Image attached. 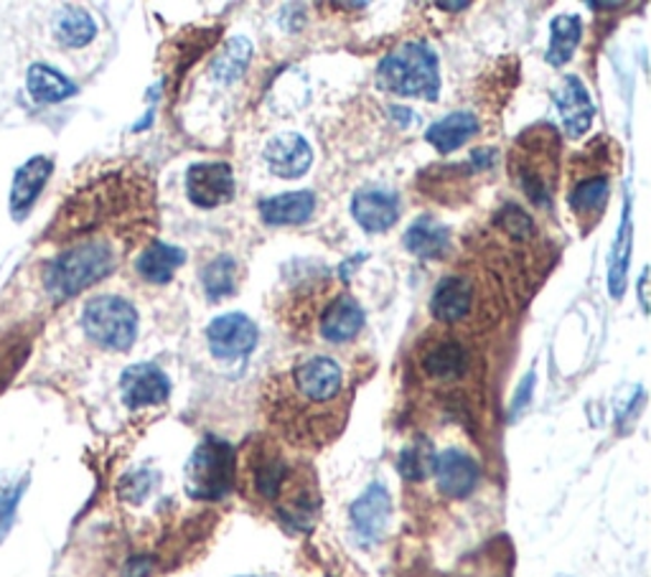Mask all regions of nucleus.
Returning <instances> with one entry per match:
<instances>
[{"mask_svg":"<svg viewBox=\"0 0 651 577\" xmlns=\"http://www.w3.org/2000/svg\"><path fill=\"white\" fill-rule=\"evenodd\" d=\"M54 36L66 49H82L97 36V23L85 8H64L54 19Z\"/></svg>","mask_w":651,"mask_h":577,"instance_id":"29","label":"nucleus"},{"mask_svg":"<svg viewBox=\"0 0 651 577\" xmlns=\"http://www.w3.org/2000/svg\"><path fill=\"white\" fill-rule=\"evenodd\" d=\"M417 372L438 387H458L473 372V349L461 331H430L417 346Z\"/></svg>","mask_w":651,"mask_h":577,"instance_id":"8","label":"nucleus"},{"mask_svg":"<svg viewBox=\"0 0 651 577\" xmlns=\"http://www.w3.org/2000/svg\"><path fill=\"white\" fill-rule=\"evenodd\" d=\"M118 265V253H115L110 242L105 239H87L79 242L54 257L46 267V290L56 300H70L95 282L105 280L107 275Z\"/></svg>","mask_w":651,"mask_h":577,"instance_id":"5","label":"nucleus"},{"mask_svg":"<svg viewBox=\"0 0 651 577\" xmlns=\"http://www.w3.org/2000/svg\"><path fill=\"white\" fill-rule=\"evenodd\" d=\"M631 247H633V222L629 212V196H626L621 227L611 247V263H608V290H611V296L616 300H619L626 290V273H629Z\"/></svg>","mask_w":651,"mask_h":577,"instance_id":"27","label":"nucleus"},{"mask_svg":"<svg viewBox=\"0 0 651 577\" xmlns=\"http://www.w3.org/2000/svg\"><path fill=\"white\" fill-rule=\"evenodd\" d=\"M354 222L370 234L387 232L399 220V202L392 191L385 189H362L352 199Z\"/></svg>","mask_w":651,"mask_h":577,"instance_id":"21","label":"nucleus"},{"mask_svg":"<svg viewBox=\"0 0 651 577\" xmlns=\"http://www.w3.org/2000/svg\"><path fill=\"white\" fill-rule=\"evenodd\" d=\"M647 280H649V270L641 273V278H639V300H641V308H644V313H649V300H647Z\"/></svg>","mask_w":651,"mask_h":577,"instance_id":"37","label":"nucleus"},{"mask_svg":"<svg viewBox=\"0 0 651 577\" xmlns=\"http://www.w3.org/2000/svg\"><path fill=\"white\" fill-rule=\"evenodd\" d=\"M120 395L125 407L130 409L163 405L171 395V382L153 362L132 364L120 376Z\"/></svg>","mask_w":651,"mask_h":577,"instance_id":"15","label":"nucleus"},{"mask_svg":"<svg viewBox=\"0 0 651 577\" xmlns=\"http://www.w3.org/2000/svg\"><path fill=\"white\" fill-rule=\"evenodd\" d=\"M377 87L397 97L430 99L433 103L440 92L438 56L420 41L403 44L380 62Z\"/></svg>","mask_w":651,"mask_h":577,"instance_id":"6","label":"nucleus"},{"mask_svg":"<svg viewBox=\"0 0 651 577\" xmlns=\"http://www.w3.org/2000/svg\"><path fill=\"white\" fill-rule=\"evenodd\" d=\"M267 415L296 446H326L344 430L349 392L331 356L300 359L267 387Z\"/></svg>","mask_w":651,"mask_h":577,"instance_id":"1","label":"nucleus"},{"mask_svg":"<svg viewBox=\"0 0 651 577\" xmlns=\"http://www.w3.org/2000/svg\"><path fill=\"white\" fill-rule=\"evenodd\" d=\"M532 389H534V372H530L527 376H524L522 384L514 392L512 409H509V417H512V420H520V417L524 415V409L530 407V403H532Z\"/></svg>","mask_w":651,"mask_h":577,"instance_id":"35","label":"nucleus"},{"mask_svg":"<svg viewBox=\"0 0 651 577\" xmlns=\"http://www.w3.org/2000/svg\"><path fill=\"white\" fill-rule=\"evenodd\" d=\"M257 339V325L245 313H224L216 316L212 323L206 325V344L214 359L220 362H237L255 351Z\"/></svg>","mask_w":651,"mask_h":577,"instance_id":"12","label":"nucleus"},{"mask_svg":"<svg viewBox=\"0 0 651 577\" xmlns=\"http://www.w3.org/2000/svg\"><path fill=\"white\" fill-rule=\"evenodd\" d=\"M265 163L278 179H300L313 163V150L298 132H282L265 146Z\"/></svg>","mask_w":651,"mask_h":577,"instance_id":"19","label":"nucleus"},{"mask_svg":"<svg viewBox=\"0 0 651 577\" xmlns=\"http://www.w3.org/2000/svg\"><path fill=\"white\" fill-rule=\"evenodd\" d=\"M148 570H150L148 559H132V563L128 565V575L125 577H146Z\"/></svg>","mask_w":651,"mask_h":577,"instance_id":"36","label":"nucleus"},{"mask_svg":"<svg viewBox=\"0 0 651 577\" xmlns=\"http://www.w3.org/2000/svg\"><path fill=\"white\" fill-rule=\"evenodd\" d=\"M561 577H567V575H561Z\"/></svg>","mask_w":651,"mask_h":577,"instance_id":"39","label":"nucleus"},{"mask_svg":"<svg viewBox=\"0 0 651 577\" xmlns=\"http://www.w3.org/2000/svg\"><path fill=\"white\" fill-rule=\"evenodd\" d=\"M29 95L41 105H56L77 95V85L49 64H33L26 74Z\"/></svg>","mask_w":651,"mask_h":577,"instance_id":"26","label":"nucleus"},{"mask_svg":"<svg viewBox=\"0 0 651 577\" xmlns=\"http://www.w3.org/2000/svg\"><path fill=\"white\" fill-rule=\"evenodd\" d=\"M364 329V311L359 300L349 292H339L329 300V306L321 311L319 331L329 344H346L356 339Z\"/></svg>","mask_w":651,"mask_h":577,"instance_id":"20","label":"nucleus"},{"mask_svg":"<svg viewBox=\"0 0 651 577\" xmlns=\"http://www.w3.org/2000/svg\"><path fill=\"white\" fill-rule=\"evenodd\" d=\"M553 99L561 113V122L567 138H583L590 130L593 117H596V105H593L588 87L578 77L567 74L561 85L553 89Z\"/></svg>","mask_w":651,"mask_h":577,"instance_id":"17","label":"nucleus"},{"mask_svg":"<svg viewBox=\"0 0 651 577\" xmlns=\"http://www.w3.org/2000/svg\"><path fill=\"white\" fill-rule=\"evenodd\" d=\"M557 165H561V138L553 122L532 125L516 138L509 153V171L514 183L540 209L553 206Z\"/></svg>","mask_w":651,"mask_h":577,"instance_id":"4","label":"nucleus"},{"mask_svg":"<svg viewBox=\"0 0 651 577\" xmlns=\"http://www.w3.org/2000/svg\"><path fill=\"white\" fill-rule=\"evenodd\" d=\"M616 161H619V148L604 136L567 161V209L580 234L596 229L604 220Z\"/></svg>","mask_w":651,"mask_h":577,"instance_id":"2","label":"nucleus"},{"mask_svg":"<svg viewBox=\"0 0 651 577\" xmlns=\"http://www.w3.org/2000/svg\"><path fill=\"white\" fill-rule=\"evenodd\" d=\"M260 220L273 227H290V224H303L311 220L316 209V196L311 191H290L260 202Z\"/></svg>","mask_w":651,"mask_h":577,"instance_id":"23","label":"nucleus"},{"mask_svg":"<svg viewBox=\"0 0 651 577\" xmlns=\"http://www.w3.org/2000/svg\"><path fill=\"white\" fill-rule=\"evenodd\" d=\"M186 196L199 209L230 204L235 196V175L230 163H194L186 171Z\"/></svg>","mask_w":651,"mask_h":577,"instance_id":"14","label":"nucleus"},{"mask_svg":"<svg viewBox=\"0 0 651 577\" xmlns=\"http://www.w3.org/2000/svg\"><path fill=\"white\" fill-rule=\"evenodd\" d=\"M319 489L311 473H306L303 466H298L290 471L286 487H282L278 501H275V512L282 526L294 532H308L316 524L319 516Z\"/></svg>","mask_w":651,"mask_h":577,"instance_id":"11","label":"nucleus"},{"mask_svg":"<svg viewBox=\"0 0 651 577\" xmlns=\"http://www.w3.org/2000/svg\"><path fill=\"white\" fill-rule=\"evenodd\" d=\"M249 58H253V44L245 36H232L220 54L212 62V79L216 85H235L247 72Z\"/></svg>","mask_w":651,"mask_h":577,"instance_id":"28","label":"nucleus"},{"mask_svg":"<svg viewBox=\"0 0 651 577\" xmlns=\"http://www.w3.org/2000/svg\"><path fill=\"white\" fill-rule=\"evenodd\" d=\"M237 282H239V265L235 257L230 255L214 257V260L206 263V267L202 270V286L209 300L230 298L232 292L237 290Z\"/></svg>","mask_w":651,"mask_h":577,"instance_id":"31","label":"nucleus"},{"mask_svg":"<svg viewBox=\"0 0 651 577\" xmlns=\"http://www.w3.org/2000/svg\"><path fill=\"white\" fill-rule=\"evenodd\" d=\"M583 23L578 15H555L549 23V46L547 62L553 66H563L570 62V56L580 44Z\"/></svg>","mask_w":651,"mask_h":577,"instance_id":"30","label":"nucleus"},{"mask_svg":"<svg viewBox=\"0 0 651 577\" xmlns=\"http://www.w3.org/2000/svg\"><path fill=\"white\" fill-rule=\"evenodd\" d=\"M433 463H436V453H433V446L428 440H415L413 446H407L403 453H399L397 471L405 481H423L433 473Z\"/></svg>","mask_w":651,"mask_h":577,"instance_id":"33","label":"nucleus"},{"mask_svg":"<svg viewBox=\"0 0 651 577\" xmlns=\"http://www.w3.org/2000/svg\"><path fill=\"white\" fill-rule=\"evenodd\" d=\"M479 132V120L473 113H453L444 117V120L433 122L425 140L438 150L440 156H450L453 150L469 143V140Z\"/></svg>","mask_w":651,"mask_h":577,"instance_id":"25","label":"nucleus"},{"mask_svg":"<svg viewBox=\"0 0 651 577\" xmlns=\"http://www.w3.org/2000/svg\"><path fill=\"white\" fill-rule=\"evenodd\" d=\"M403 245L420 260H444L450 249V229L436 216L423 214L407 227Z\"/></svg>","mask_w":651,"mask_h":577,"instance_id":"22","label":"nucleus"},{"mask_svg":"<svg viewBox=\"0 0 651 577\" xmlns=\"http://www.w3.org/2000/svg\"><path fill=\"white\" fill-rule=\"evenodd\" d=\"M237 481V456L227 440L206 435L183 468V487L196 501H220Z\"/></svg>","mask_w":651,"mask_h":577,"instance_id":"7","label":"nucleus"},{"mask_svg":"<svg viewBox=\"0 0 651 577\" xmlns=\"http://www.w3.org/2000/svg\"><path fill=\"white\" fill-rule=\"evenodd\" d=\"M392 516V496L385 483L374 481L362 491L352 509H349V520H352L354 537L362 547H374L377 542L385 539L387 526Z\"/></svg>","mask_w":651,"mask_h":577,"instance_id":"13","label":"nucleus"},{"mask_svg":"<svg viewBox=\"0 0 651 577\" xmlns=\"http://www.w3.org/2000/svg\"><path fill=\"white\" fill-rule=\"evenodd\" d=\"M153 483H156L153 473L136 471V473L125 476V481L120 483V496L132 501V504H138V501H143L148 496V491L153 489Z\"/></svg>","mask_w":651,"mask_h":577,"instance_id":"34","label":"nucleus"},{"mask_svg":"<svg viewBox=\"0 0 651 577\" xmlns=\"http://www.w3.org/2000/svg\"><path fill=\"white\" fill-rule=\"evenodd\" d=\"M87 339L107 351H128L138 336V311L120 296L92 298L82 313Z\"/></svg>","mask_w":651,"mask_h":577,"instance_id":"10","label":"nucleus"},{"mask_svg":"<svg viewBox=\"0 0 651 577\" xmlns=\"http://www.w3.org/2000/svg\"><path fill=\"white\" fill-rule=\"evenodd\" d=\"M29 489V473L0 471V542L11 534L23 491Z\"/></svg>","mask_w":651,"mask_h":577,"instance_id":"32","label":"nucleus"},{"mask_svg":"<svg viewBox=\"0 0 651 577\" xmlns=\"http://www.w3.org/2000/svg\"><path fill=\"white\" fill-rule=\"evenodd\" d=\"M433 476H436L438 491L446 499H469L473 489L479 487L481 468L469 453L458 448H448L444 453H436L433 463Z\"/></svg>","mask_w":651,"mask_h":577,"instance_id":"16","label":"nucleus"},{"mask_svg":"<svg viewBox=\"0 0 651 577\" xmlns=\"http://www.w3.org/2000/svg\"><path fill=\"white\" fill-rule=\"evenodd\" d=\"M294 468L288 466L280 448L267 438H255L249 442L242 461H237V481L242 496L275 506L282 487Z\"/></svg>","mask_w":651,"mask_h":577,"instance_id":"9","label":"nucleus"},{"mask_svg":"<svg viewBox=\"0 0 651 577\" xmlns=\"http://www.w3.org/2000/svg\"><path fill=\"white\" fill-rule=\"evenodd\" d=\"M430 313L450 331L487 329L502 313V296L497 290L494 275L456 273L438 282L430 298Z\"/></svg>","mask_w":651,"mask_h":577,"instance_id":"3","label":"nucleus"},{"mask_svg":"<svg viewBox=\"0 0 651 577\" xmlns=\"http://www.w3.org/2000/svg\"><path fill=\"white\" fill-rule=\"evenodd\" d=\"M183 263H186V253H183L181 247L153 239L143 253H140L136 260V270L140 278L153 282V286H166Z\"/></svg>","mask_w":651,"mask_h":577,"instance_id":"24","label":"nucleus"},{"mask_svg":"<svg viewBox=\"0 0 651 577\" xmlns=\"http://www.w3.org/2000/svg\"><path fill=\"white\" fill-rule=\"evenodd\" d=\"M52 173H54V158L49 156H33L26 163L15 169L13 183H11V196H8V209H11V216L15 222L26 220Z\"/></svg>","mask_w":651,"mask_h":577,"instance_id":"18","label":"nucleus"},{"mask_svg":"<svg viewBox=\"0 0 651 577\" xmlns=\"http://www.w3.org/2000/svg\"><path fill=\"white\" fill-rule=\"evenodd\" d=\"M440 11H466L469 3H438Z\"/></svg>","mask_w":651,"mask_h":577,"instance_id":"38","label":"nucleus"}]
</instances>
